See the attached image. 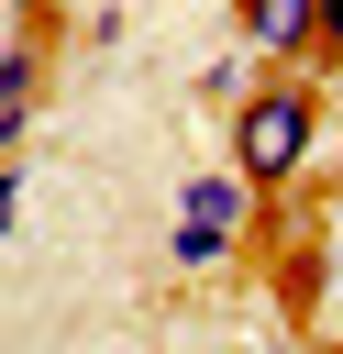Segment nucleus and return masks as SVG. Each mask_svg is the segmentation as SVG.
<instances>
[{"label": "nucleus", "instance_id": "f257e3e1", "mask_svg": "<svg viewBox=\"0 0 343 354\" xmlns=\"http://www.w3.org/2000/svg\"><path fill=\"white\" fill-rule=\"evenodd\" d=\"M221 166L254 188V199H277V188H299V166L321 155V77H254L232 111H221Z\"/></svg>", "mask_w": 343, "mask_h": 354}, {"label": "nucleus", "instance_id": "f03ea898", "mask_svg": "<svg viewBox=\"0 0 343 354\" xmlns=\"http://www.w3.org/2000/svg\"><path fill=\"white\" fill-rule=\"evenodd\" d=\"M232 44L266 77H321V11L310 0H232Z\"/></svg>", "mask_w": 343, "mask_h": 354}, {"label": "nucleus", "instance_id": "7ed1b4c3", "mask_svg": "<svg viewBox=\"0 0 343 354\" xmlns=\"http://www.w3.org/2000/svg\"><path fill=\"white\" fill-rule=\"evenodd\" d=\"M266 199L232 177V166H210V177H177V221H210V232H243Z\"/></svg>", "mask_w": 343, "mask_h": 354}, {"label": "nucleus", "instance_id": "20e7f679", "mask_svg": "<svg viewBox=\"0 0 343 354\" xmlns=\"http://www.w3.org/2000/svg\"><path fill=\"white\" fill-rule=\"evenodd\" d=\"M321 288H332V254H321V243H288V254H277V310H288V321H310V310H321Z\"/></svg>", "mask_w": 343, "mask_h": 354}, {"label": "nucleus", "instance_id": "39448f33", "mask_svg": "<svg viewBox=\"0 0 343 354\" xmlns=\"http://www.w3.org/2000/svg\"><path fill=\"white\" fill-rule=\"evenodd\" d=\"M232 254H243V232H210V221H177V232H166V266H177V277H221Z\"/></svg>", "mask_w": 343, "mask_h": 354}, {"label": "nucleus", "instance_id": "423d86ee", "mask_svg": "<svg viewBox=\"0 0 343 354\" xmlns=\"http://www.w3.org/2000/svg\"><path fill=\"white\" fill-rule=\"evenodd\" d=\"M44 100V33H11L0 44V111H33Z\"/></svg>", "mask_w": 343, "mask_h": 354}, {"label": "nucleus", "instance_id": "0eeeda50", "mask_svg": "<svg viewBox=\"0 0 343 354\" xmlns=\"http://www.w3.org/2000/svg\"><path fill=\"white\" fill-rule=\"evenodd\" d=\"M243 88H254V66H243V55H210V66H199V100H210V111H232Z\"/></svg>", "mask_w": 343, "mask_h": 354}, {"label": "nucleus", "instance_id": "6e6552de", "mask_svg": "<svg viewBox=\"0 0 343 354\" xmlns=\"http://www.w3.org/2000/svg\"><path fill=\"white\" fill-rule=\"evenodd\" d=\"M310 11H321V77H332L343 66V0H310Z\"/></svg>", "mask_w": 343, "mask_h": 354}, {"label": "nucleus", "instance_id": "1a4fd4ad", "mask_svg": "<svg viewBox=\"0 0 343 354\" xmlns=\"http://www.w3.org/2000/svg\"><path fill=\"white\" fill-rule=\"evenodd\" d=\"M22 133H33V111H0V166L22 155Z\"/></svg>", "mask_w": 343, "mask_h": 354}, {"label": "nucleus", "instance_id": "9d476101", "mask_svg": "<svg viewBox=\"0 0 343 354\" xmlns=\"http://www.w3.org/2000/svg\"><path fill=\"white\" fill-rule=\"evenodd\" d=\"M0 11H11V22H22V33H33V22H55V11H66V0H0Z\"/></svg>", "mask_w": 343, "mask_h": 354}, {"label": "nucleus", "instance_id": "9b49d317", "mask_svg": "<svg viewBox=\"0 0 343 354\" xmlns=\"http://www.w3.org/2000/svg\"><path fill=\"white\" fill-rule=\"evenodd\" d=\"M11 221H22V177L0 166V232H11Z\"/></svg>", "mask_w": 343, "mask_h": 354}, {"label": "nucleus", "instance_id": "f8f14e48", "mask_svg": "<svg viewBox=\"0 0 343 354\" xmlns=\"http://www.w3.org/2000/svg\"><path fill=\"white\" fill-rule=\"evenodd\" d=\"M310 354H343V343H310Z\"/></svg>", "mask_w": 343, "mask_h": 354}, {"label": "nucleus", "instance_id": "ddd939ff", "mask_svg": "<svg viewBox=\"0 0 343 354\" xmlns=\"http://www.w3.org/2000/svg\"><path fill=\"white\" fill-rule=\"evenodd\" d=\"M266 354H277V343H266Z\"/></svg>", "mask_w": 343, "mask_h": 354}]
</instances>
